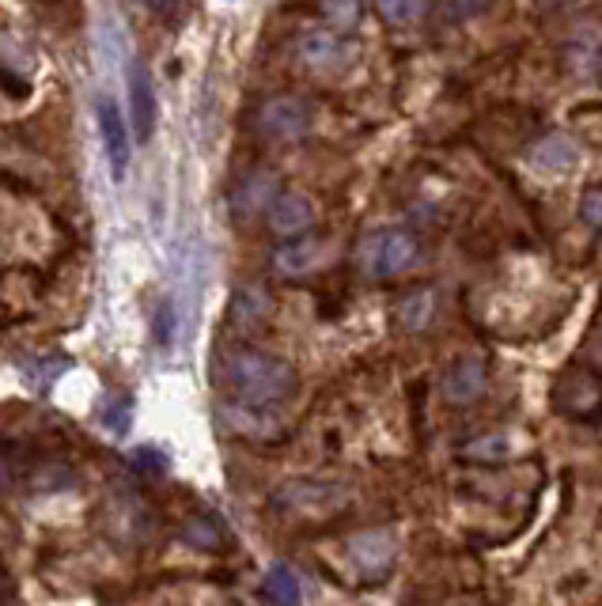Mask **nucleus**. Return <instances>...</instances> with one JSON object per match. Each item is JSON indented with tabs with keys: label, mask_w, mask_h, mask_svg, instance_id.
<instances>
[{
	"label": "nucleus",
	"mask_w": 602,
	"mask_h": 606,
	"mask_svg": "<svg viewBox=\"0 0 602 606\" xmlns=\"http://www.w3.org/2000/svg\"><path fill=\"white\" fill-rule=\"evenodd\" d=\"M261 595H266L269 606H299V580L289 565H273L266 572V584H261Z\"/></svg>",
	"instance_id": "obj_14"
},
{
	"label": "nucleus",
	"mask_w": 602,
	"mask_h": 606,
	"mask_svg": "<svg viewBox=\"0 0 602 606\" xmlns=\"http://www.w3.org/2000/svg\"><path fill=\"white\" fill-rule=\"evenodd\" d=\"M182 539H187V546L201 550V554H220V550H228V534H223V527L208 516L190 519V524L182 527Z\"/></svg>",
	"instance_id": "obj_13"
},
{
	"label": "nucleus",
	"mask_w": 602,
	"mask_h": 606,
	"mask_svg": "<svg viewBox=\"0 0 602 606\" xmlns=\"http://www.w3.org/2000/svg\"><path fill=\"white\" fill-rule=\"evenodd\" d=\"M319 258H322V243L319 240H296V243H289V247L277 250L273 262H277V270H281V273L296 278V273L315 270V266H319Z\"/></svg>",
	"instance_id": "obj_12"
},
{
	"label": "nucleus",
	"mask_w": 602,
	"mask_h": 606,
	"mask_svg": "<svg viewBox=\"0 0 602 606\" xmlns=\"http://www.w3.org/2000/svg\"><path fill=\"white\" fill-rule=\"evenodd\" d=\"M129 118H133L137 141H149L156 133V88L141 61L129 65Z\"/></svg>",
	"instance_id": "obj_6"
},
{
	"label": "nucleus",
	"mask_w": 602,
	"mask_h": 606,
	"mask_svg": "<svg viewBox=\"0 0 602 606\" xmlns=\"http://www.w3.org/2000/svg\"><path fill=\"white\" fill-rule=\"evenodd\" d=\"M357 262L368 278L375 281H387L398 278L401 270L417 262V240L401 228H387V232H372L357 250Z\"/></svg>",
	"instance_id": "obj_2"
},
{
	"label": "nucleus",
	"mask_w": 602,
	"mask_h": 606,
	"mask_svg": "<svg viewBox=\"0 0 602 606\" xmlns=\"http://www.w3.org/2000/svg\"><path fill=\"white\" fill-rule=\"evenodd\" d=\"M95 121H99V137H103V152H106V167H111V179L121 182L129 171V152H133V129L126 126L118 103L111 95H99L95 103Z\"/></svg>",
	"instance_id": "obj_3"
},
{
	"label": "nucleus",
	"mask_w": 602,
	"mask_h": 606,
	"mask_svg": "<svg viewBox=\"0 0 602 606\" xmlns=\"http://www.w3.org/2000/svg\"><path fill=\"white\" fill-rule=\"evenodd\" d=\"M375 8L390 27H409L428 12V0H375Z\"/></svg>",
	"instance_id": "obj_17"
},
{
	"label": "nucleus",
	"mask_w": 602,
	"mask_h": 606,
	"mask_svg": "<svg viewBox=\"0 0 602 606\" xmlns=\"http://www.w3.org/2000/svg\"><path fill=\"white\" fill-rule=\"evenodd\" d=\"M133 466L159 478V474H167V455L164 451H156V448H141V451H133Z\"/></svg>",
	"instance_id": "obj_21"
},
{
	"label": "nucleus",
	"mask_w": 602,
	"mask_h": 606,
	"mask_svg": "<svg viewBox=\"0 0 602 606\" xmlns=\"http://www.w3.org/2000/svg\"><path fill=\"white\" fill-rule=\"evenodd\" d=\"M266 217L277 235H284V240H299V235L315 224V205L307 194L289 190V194H277V202L266 209Z\"/></svg>",
	"instance_id": "obj_8"
},
{
	"label": "nucleus",
	"mask_w": 602,
	"mask_h": 606,
	"mask_svg": "<svg viewBox=\"0 0 602 606\" xmlns=\"http://www.w3.org/2000/svg\"><path fill=\"white\" fill-rule=\"evenodd\" d=\"M553 402H558L568 417H595V413L602 410V379L595 372L576 368V372H568L565 379L558 383Z\"/></svg>",
	"instance_id": "obj_5"
},
{
	"label": "nucleus",
	"mask_w": 602,
	"mask_h": 606,
	"mask_svg": "<svg viewBox=\"0 0 602 606\" xmlns=\"http://www.w3.org/2000/svg\"><path fill=\"white\" fill-rule=\"evenodd\" d=\"M129 413H133V402H129L126 395H121V398H111V405L103 410V425L114 428L118 436H126V433H129V421H133Z\"/></svg>",
	"instance_id": "obj_20"
},
{
	"label": "nucleus",
	"mask_w": 602,
	"mask_h": 606,
	"mask_svg": "<svg viewBox=\"0 0 602 606\" xmlns=\"http://www.w3.org/2000/svg\"><path fill=\"white\" fill-rule=\"evenodd\" d=\"M432 307H436V296L424 288V293H413L398 304V322L406 330H424L432 322Z\"/></svg>",
	"instance_id": "obj_15"
},
{
	"label": "nucleus",
	"mask_w": 602,
	"mask_h": 606,
	"mask_svg": "<svg viewBox=\"0 0 602 606\" xmlns=\"http://www.w3.org/2000/svg\"><path fill=\"white\" fill-rule=\"evenodd\" d=\"M156 341L159 345L171 341V304H159V311H156Z\"/></svg>",
	"instance_id": "obj_23"
},
{
	"label": "nucleus",
	"mask_w": 602,
	"mask_h": 606,
	"mask_svg": "<svg viewBox=\"0 0 602 606\" xmlns=\"http://www.w3.org/2000/svg\"><path fill=\"white\" fill-rule=\"evenodd\" d=\"M595 357H599V364H602V337L595 341Z\"/></svg>",
	"instance_id": "obj_25"
},
{
	"label": "nucleus",
	"mask_w": 602,
	"mask_h": 606,
	"mask_svg": "<svg viewBox=\"0 0 602 606\" xmlns=\"http://www.w3.org/2000/svg\"><path fill=\"white\" fill-rule=\"evenodd\" d=\"M299 57L311 68H334L349 57V46L334 30H311V35L299 38Z\"/></svg>",
	"instance_id": "obj_10"
},
{
	"label": "nucleus",
	"mask_w": 602,
	"mask_h": 606,
	"mask_svg": "<svg viewBox=\"0 0 602 606\" xmlns=\"http://www.w3.org/2000/svg\"><path fill=\"white\" fill-rule=\"evenodd\" d=\"M223 379H228L231 395L243 405L254 410H269V405L284 402L296 387V372L292 364H284L281 357H269V352L243 349L235 357H228L223 364Z\"/></svg>",
	"instance_id": "obj_1"
},
{
	"label": "nucleus",
	"mask_w": 602,
	"mask_h": 606,
	"mask_svg": "<svg viewBox=\"0 0 602 606\" xmlns=\"http://www.w3.org/2000/svg\"><path fill=\"white\" fill-rule=\"evenodd\" d=\"M444 390H447V398L451 402H474L477 395L485 390V364H482V357H462L459 364L447 372V383H444Z\"/></svg>",
	"instance_id": "obj_11"
},
{
	"label": "nucleus",
	"mask_w": 602,
	"mask_h": 606,
	"mask_svg": "<svg viewBox=\"0 0 602 606\" xmlns=\"http://www.w3.org/2000/svg\"><path fill=\"white\" fill-rule=\"evenodd\" d=\"M144 4H149L156 15H164V20H175V15H179L182 8L190 4V0H144Z\"/></svg>",
	"instance_id": "obj_24"
},
{
	"label": "nucleus",
	"mask_w": 602,
	"mask_h": 606,
	"mask_svg": "<svg viewBox=\"0 0 602 606\" xmlns=\"http://www.w3.org/2000/svg\"><path fill=\"white\" fill-rule=\"evenodd\" d=\"M258 126L269 141H299L311 129V106L296 95H277L261 106Z\"/></svg>",
	"instance_id": "obj_4"
},
{
	"label": "nucleus",
	"mask_w": 602,
	"mask_h": 606,
	"mask_svg": "<svg viewBox=\"0 0 602 606\" xmlns=\"http://www.w3.org/2000/svg\"><path fill=\"white\" fill-rule=\"evenodd\" d=\"M269 311V296L261 293V288H239V296H235V314L243 322H258L261 314Z\"/></svg>",
	"instance_id": "obj_18"
},
{
	"label": "nucleus",
	"mask_w": 602,
	"mask_h": 606,
	"mask_svg": "<svg viewBox=\"0 0 602 606\" xmlns=\"http://www.w3.org/2000/svg\"><path fill=\"white\" fill-rule=\"evenodd\" d=\"M322 12L334 27H353L360 20V0H322Z\"/></svg>",
	"instance_id": "obj_19"
},
{
	"label": "nucleus",
	"mask_w": 602,
	"mask_h": 606,
	"mask_svg": "<svg viewBox=\"0 0 602 606\" xmlns=\"http://www.w3.org/2000/svg\"><path fill=\"white\" fill-rule=\"evenodd\" d=\"M580 217H584V224L588 228H602V190H591V194L584 197Z\"/></svg>",
	"instance_id": "obj_22"
},
{
	"label": "nucleus",
	"mask_w": 602,
	"mask_h": 606,
	"mask_svg": "<svg viewBox=\"0 0 602 606\" xmlns=\"http://www.w3.org/2000/svg\"><path fill=\"white\" fill-rule=\"evenodd\" d=\"M530 159H535L538 171H553V175L576 171V164H580V144L565 133H550L530 149Z\"/></svg>",
	"instance_id": "obj_9"
},
{
	"label": "nucleus",
	"mask_w": 602,
	"mask_h": 606,
	"mask_svg": "<svg viewBox=\"0 0 602 606\" xmlns=\"http://www.w3.org/2000/svg\"><path fill=\"white\" fill-rule=\"evenodd\" d=\"M508 451H512V440L504 433H492L482 436V440H470L459 455L470 459V463H497V459H508Z\"/></svg>",
	"instance_id": "obj_16"
},
{
	"label": "nucleus",
	"mask_w": 602,
	"mask_h": 606,
	"mask_svg": "<svg viewBox=\"0 0 602 606\" xmlns=\"http://www.w3.org/2000/svg\"><path fill=\"white\" fill-rule=\"evenodd\" d=\"M395 554H398V539L390 531H364V534H357V539H349L353 565H357L360 572H368V577L390 572Z\"/></svg>",
	"instance_id": "obj_7"
}]
</instances>
